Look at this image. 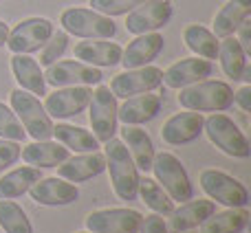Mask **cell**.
<instances>
[{
  "label": "cell",
  "mask_w": 251,
  "mask_h": 233,
  "mask_svg": "<svg viewBox=\"0 0 251 233\" xmlns=\"http://www.w3.org/2000/svg\"><path fill=\"white\" fill-rule=\"evenodd\" d=\"M106 169L110 174V185L119 200L137 198V187H139V169L134 165L132 156H130L128 147L119 139H110L106 141Z\"/></svg>",
  "instance_id": "6da1fadb"
},
{
  "label": "cell",
  "mask_w": 251,
  "mask_h": 233,
  "mask_svg": "<svg viewBox=\"0 0 251 233\" xmlns=\"http://www.w3.org/2000/svg\"><path fill=\"white\" fill-rule=\"evenodd\" d=\"M178 104L194 113H225L234 106V88L227 82L203 79L192 86L181 88Z\"/></svg>",
  "instance_id": "7a4b0ae2"
},
{
  "label": "cell",
  "mask_w": 251,
  "mask_h": 233,
  "mask_svg": "<svg viewBox=\"0 0 251 233\" xmlns=\"http://www.w3.org/2000/svg\"><path fill=\"white\" fill-rule=\"evenodd\" d=\"M60 24L69 35L84 40H113L117 35V24L113 22V18L101 16L86 7L64 9L60 16Z\"/></svg>",
  "instance_id": "3957f363"
},
{
  "label": "cell",
  "mask_w": 251,
  "mask_h": 233,
  "mask_svg": "<svg viewBox=\"0 0 251 233\" xmlns=\"http://www.w3.org/2000/svg\"><path fill=\"white\" fill-rule=\"evenodd\" d=\"M11 110L20 119L22 128L31 139H35V141L53 139V121L35 95L22 91V88L11 91Z\"/></svg>",
  "instance_id": "277c9868"
},
{
  "label": "cell",
  "mask_w": 251,
  "mask_h": 233,
  "mask_svg": "<svg viewBox=\"0 0 251 233\" xmlns=\"http://www.w3.org/2000/svg\"><path fill=\"white\" fill-rule=\"evenodd\" d=\"M203 132L207 134V139L227 156L234 159H249L251 145L247 141L240 128L234 123V119H229L223 113H212L207 119L203 121Z\"/></svg>",
  "instance_id": "5b68a950"
},
{
  "label": "cell",
  "mask_w": 251,
  "mask_h": 233,
  "mask_svg": "<svg viewBox=\"0 0 251 233\" xmlns=\"http://www.w3.org/2000/svg\"><path fill=\"white\" fill-rule=\"evenodd\" d=\"M152 172L156 176V183L163 187L165 194L172 200L185 203V200L194 198V187H192L190 176H187L181 159L174 156L172 152H159V154H154Z\"/></svg>",
  "instance_id": "8992f818"
},
{
  "label": "cell",
  "mask_w": 251,
  "mask_h": 233,
  "mask_svg": "<svg viewBox=\"0 0 251 233\" xmlns=\"http://www.w3.org/2000/svg\"><path fill=\"white\" fill-rule=\"evenodd\" d=\"M201 187L209 196V200L223 205V207H247L249 205L247 187L221 169H203Z\"/></svg>",
  "instance_id": "52a82bcc"
},
{
  "label": "cell",
  "mask_w": 251,
  "mask_h": 233,
  "mask_svg": "<svg viewBox=\"0 0 251 233\" xmlns=\"http://www.w3.org/2000/svg\"><path fill=\"white\" fill-rule=\"evenodd\" d=\"M88 121H91L93 134L100 143H106L117 132V97L110 93L108 86H100L91 95L88 101Z\"/></svg>",
  "instance_id": "ba28073f"
},
{
  "label": "cell",
  "mask_w": 251,
  "mask_h": 233,
  "mask_svg": "<svg viewBox=\"0 0 251 233\" xmlns=\"http://www.w3.org/2000/svg\"><path fill=\"white\" fill-rule=\"evenodd\" d=\"M53 22L47 18H26V20L18 22L7 38V48L11 53H31L40 51L49 38L53 35Z\"/></svg>",
  "instance_id": "9c48e42d"
},
{
  "label": "cell",
  "mask_w": 251,
  "mask_h": 233,
  "mask_svg": "<svg viewBox=\"0 0 251 233\" xmlns=\"http://www.w3.org/2000/svg\"><path fill=\"white\" fill-rule=\"evenodd\" d=\"M174 13L172 0H146L126 13V29L132 35L154 33L163 29Z\"/></svg>",
  "instance_id": "30bf717a"
},
{
  "label": "cell",
  "mask_w": 251,
  "mask_h": 233,
  "mask_svg": "<svg viewBox=\"0 0 251 233\" xmlns=\"http://www.w3.org/2000/svg\"><path fill=\"white\" fill-rule=\"evenodd\" d=\"M143 216L128 207L97 209L86 216V229L91 233H139Z\"/></svg>",
  "instance_id": "8fae6325"
},
{
  "label": "cell",
  "mask_w": 251,
  "mask_h": 233,
  "mask_svg": "<svg viewBox=\"0 0 251 233\" xmlns=\"http://www.w3.org/2000/svg\"><path fill=\"white\" fill-rule=\"evenodd\" d=\"M104 75L97 66L84 64V62H53L51 66H47L44 73V82L51 84L55 88L64 86H93V84H101Z\"/></svg>",
  "instance_id": "7c38bea8"
},
{
  "label": "cell",
  "mask_w": 251,
  "mask_h": 233,
  "mask_svg": "<svg viewBox=\"0 0 251 233\" xmlns=\"http://www.w3.org/2000/svg\"><path fill=\"white\" fill-rule=\"evenodd\" d=\"M161 84H163V70L148 64V66H141V69H128L124 73L115 75L108 88L115 97L128 99V97L154 91Z\"/></svg>",
  "instance_id": "4fadbf2b"
},
{
  "label": "cell",
  "mask_w": 251,
  "mask_h": 233,
  "mask_svg": "<svg viewBox=\"0 0 251 233\" xmlns=\"http://www.w3.org/2000/svg\"><path fill=\"white\" fill-rule=\"evenodd\" d=\"M91 95V86H64L55 88V93L47 95L42 106L51 119H71V116L84 113L88 108Z\"/></svg>",
  "instance_id": "5bb4252c"
},
{
  "label": "cell",
  "mask_w": 251,
  "mask_h": 233,
  "mask_svg": "<svg viewBox=\"0 0 251 233\" xmlns=\"http://www.w3.org/2000/svg\"><path fill=\"white\" fill-rule=\"evenodd\" d=\"M31 200L44 207H66V205L77 203L79 189L75 183H69L64 178H40L38 183H33L29 189Z\"/></svg>",
  "instance_id": "9a60e30c"
},
{
  "label": "cell",
  "mask_w": 251,
  "mask_h": 233,
  "mask_svg": "<svg viewBox=\"0 0 251 233\" xmlns=\"http://www.w3.org/2000/svg\"><path fill=\"white\" fill-rule=\"evenodd\" d=\"M203 115L187 110V113L172 115L161 128V139L168 145H185L203 134Z\"/></svg>",
  "instance_id": "2e32d148"
},
{
  "label": "cell",
  "mask_w": 251,
  "mask_h": 233,
  "mask_svg": "<svg viewBox=\"0 0 251 233\" xmlns=\"http://www.w3.org/2000/svg\"><path fill=\"white\" fill-rule=\"evenodd\" d=\"M214 73V64L203 57H185L181 62H174L172 66H168V70L163 73V82L168 88H185L192 86L196 82H203Z\"/></svg>",
  "instance_id": "e0dca14e"
},
{
  "label": "cell",
  "mask_w": 251,
  "mask_h": 233,
  "mask_svg": "<svg viewBox=\"0 0 251 233\" xmlns=\"http://www.w3.org/2000/svg\"><path fill=\"white\" fill-rule=\"evenodd\" d=\"M106 169V156L100 152H82L77 156H69L57 167V176L69 183H86L100 176Z\"/></svg>",
  "instance_id": "ac0fdd59"
},
{
  "label": "cell",
  "mask_w": 251,
  "mask_h": 233,
  "mask_svg": "<svg viewBox=\"0 0 251 233\" xmlns=\"http://www.w3.org/2000/svg\"><path fill=\"white\" fill-rule=\"evenodd\" d=\"M163 35L161 33H143L137 35L132 42L122 51V62L119 64L128 69H141V66H148L150 62H154L159 57V53L163 51Z\"/></svg>",
  "instance_id": "d6986e66"
},
{
  "label": "cell",
  "mask_w": 251,
  "mask_h": 233,
  "mask_svg": "<svg viewBox=\"0 0 251 233\" xmlns=\"http://www.w3.org/2000/svg\"><path fill=\"white\" fill-rule=\"evenodd\" d=\"M216 211V203L214 200H185L178 209L170 213V233H183L190 231L194 227H201L212 213Z\"/></svg>",
  "instance_id": "ffe728a7"
},
{
  "label": "cell",
  "mask_w": 251,
  "mask_h": 233,
  "mask_svg": "<svg viewBox=\"0 0 251 233\" xmlns=\"http://www.w3.org/2000/svg\"><path fill=\"white\" fill-rule=\"evenodd\" d=\"M161 113V97L159 95H134L122 104V108H117V121H122L124 125H141L152 121L156 115Z\"/></svg>",
  "instance_id": "44dd1931"
},
{
  "label": "cell",
  "mask_w": 251,
  "mask_h": 233,
  "mask_svg": "<svg viewBox=\"0 0 251 233\" xmlns=\"http://www.w3.org/2000/svg\"><path fill=\"white\" fill-rule=\"evenodd\" d=\"M11 73H13V77H16V82L20 84L22 91L31 93V95H35V97L47 95L44 73H42V69H40L38 60H33L31 55H25V53H13Z\"/></svg>",
  "instance_id": "7402d4cb"
},
{
  "label": "cell",
  "mask_w": 251,
  "mask_h": 233,
  "mask_svg": "<svg viewBox=\"0 0 251 233\" xmlns=\"http://www.w3.org/2000/svg\"><path fill=\"white\" fill-rule=\"evenodd\" d=\"M69 152L62 143L57 141H35L29 143L20 150V156L26 165L31 167H38V169H47V167H57L60 163H64L69 159Z\"/></svg>",
  "instance_id": "603a6c76"
},
{
  "label": "cell",
  "mask_w": 251,
  "mask_h": 233,
  "mask_svg": "<svg viewBox=\"0 0 251 233\" xmlns=\"http://www.w3.org/2000/svg\"><path fill=\"white\" fill-rule=\"evenodd\" d=\"M122 141H124V145L128 147L137 169L150 172L152 161H154V143H152L150 134H148L146 130H141L139 125H124Z\"/></svg>",
  "instance_id": "cb8c5ba5"
},
{
  "label": "cell",
  "mask_w": 251,
  "mask_h": 233,
  "mask_svg": "<svg viewBox=\"0 0 251 233\" xmlns=\"http://www.w3.org/2000/svg\"><path fill=\"white\" fill-rule=\"evenodd\" d=\"M122 51L117 42H108V40H88V42H79L75 47V57L84 64L91 66H117L122 62Z\"/></svg>",
  "instance_id": "d4e9b609"
},
{
  "label": "cell",
  "mask_w": 251,
  "mask_h": 233,
  "mask_svg": "<svg viewBox=\"0 0 251 233\" xmlns=\"http://www.w3.org/2000/svg\"><path fill=\"white\" fill-rule=\"evenodd\" d=\"M251 16V0H227L221 11L214 18V31L216 38H229L238 31V26Z\"/></svg>",
  "instance_id": "484cf974"
},
{
  "label": "cell",
  "mask_w": 251,
  "mask_h": 233,
  "mask_svg": "<svg viewBox=\"0 0 251 233\" xmlns=\"http://www.w3.org/2000/svg\"><path fill=\"white\" fill-rule=\"evenodd\" d=\"M247 207H227L225 211H214L201 225V233H243L249 225Z\"/></svg>",
  "instance_id": "4316f807"
},
{
  "label": "cell",
  "mask_w": 251,
  "mask_h": 233,
  "mask_svg": "<svg viewBox=\"0 0 251 233\" xmlns=\"http://www.w3.org/2000/svg\"><path fill=\"white\" fill-rule=\"evenodd\" d=\"M53 139H55L57 143H62L66 150H73V152H77V154L100 150V141L95 139V134L79 128V125H71V123L53 125Z\"/></svg>",
  "instance_id": "83f0119b"
},
{
  "label": "cell",
  "mask_w": 251,
  "mask_h": 233,
  "mask_svg": "<svg viewBox=\"0 0 251 233\" xmlns=\"http://www.w3.org/2000/svg\"><path fill=\"white\" fill-rule=\"evenodd\" d=\"M42 178L38 167H18L7 172L0 178V200H13L18 196H25L31 189L33 183H38Z\"/></svg>",
  "instance_id": "f1b7e54d"
},
{
  "label": "cell",
  "mask_w": 251,
  "mask_h": 233,
  "mask_svg": "<svg viewBox=\"0 0 251 233\" xmlns=\"http://www.w3.org/2000/svg\"><path fill=\"white\" fill-rule=\"evenodd\" d=\"M183 42H185V47L192 53H196L203 60L212 62L218 57V44H221V40L209 29H205L201 24H187L185 31H183Z\"/></svg>",
  "instance_id": "f546056e"
},
{
  "label": "cell",
  "mask_w": 251,
  "mask_h": 233,
  "mask_svg": "<svg viewBox=\"0 0 251 233\" xmlns=\"http://www.w3.org/2000/svg\"><path fill=\"white\" fill-rule=\"evenodd\" d=\"M218 60H221V69L234 82H240V75H243L245 66H247V53L243 51L240 42L229 35V38H223V42L218 44Z\"/></svg>",
  "instance_id": "4dcf8cb0"
},
{
  "label": "cell",
  "mask_w": 251,
  "mask_h": 233,
  "mask_svg": "<svg viewBox=\"0 0 251 233\" xmlns=\"http://www.w3.org/2000/svg\"><path fill=\"white\" fill-rule=\"evenodd\" d=\"M137 196H141V200L159 216H170L174 211V200L165 194V189L150 176H139V187Z\"/></svg>",
  "instance_id": "1f68e13d"
},
{
  "label": "cell",
  "mask_w": 251,
  "mask_h": 233,
  "mask_svg": "<svg viewBox=\"0 0 251 233\" xmlns=\"http://www.w3.org/2000/svg\"><path fill=\"white\" fill-rule=\"evenodd\" d=\"M0 227L4 233H33L25 209L13 200H0Z\"/></svg>",
  "instance_id": "d6a6232c"
},
{
  "label": "cell",
  "mask_w": 251,
  "mask_h": 233,
  "mask_svg": "<svg viewBox=\"0 0 251 233\" xmlns=\"http://www.w3.org/2000/svg\"><path fill=\"white\" fill-rule=\"evenodd\" d=\"M0 139H7V141H25L26 139V132L22 128L20 119L16 116L9 106H4L0 101Z\"/></svg>",
  "instance_id": "836d02e7"
},
{
  "label": "cell",
  "mask_w": 251,
  "mask_h": 233,
  "mask_svg": "<svg viewBox=\"0 0 251 233\" xmlns=\"http://www.w3.org/2000/svg\"><path fill=\"white\" fill-rule=\"evenodd\" d=\"M69 48V33L66 31H53V35L44 42L42 47V53H40V66H51L53 62H57L62 55H64V51Z\"/></svg>",
  "instance_id": "e575fe53"
},
{
  "label": "cell",
  "mask_w": 251,
  "mask_h": 233,
  "mask_svg": "<svg viewBox=\"0 0 251 233\" xmlns=\"http://www.w3.org/2000/svg\"><path fill=\"white\" fill-rule=\"evenodd\" d=\"M88 2H91L93 11L115 18V16H126L128 11H132L134 7H139L146 0H88Z\"/></svg>",
  "instance_id": "d590c367"
},
{
  "label": "cell",
  "mask_w": 251,
  "mask_h": 233,
  "mask_svg": "<svg viewBox=\"0 0 251 233\" xmlns=\"http://www.w3.org/2000/svg\"><path fill=\"white\" fill-rule=\"evenodd\" d=\"M20 143L18 141H7V139H0V172L7 169L9 165H13L20 159Z\"/></svg>",
  "instance_id": "8d00e7d4"
},
{
  "label": "cell",
  "mask_w": 251,
  "mask_h": 233,
  "mask_svg": "<svg viewBox=\"0 0 251 233\" xmlns=\"http://www.w3.org/2000/svg\"><path fill=\"white\" fill-rule=\"evenodd\" d=\"M139 233H170V231H168V225H165L163 216H159V213H152V216L143 218Z\"/></svg>",
  "instance_id": "74e56055"
},
{
  "label": "cell",
  "mask_w": 251,
  "mask_h": 233,
  "mask_svg": "<svg viewBox=\"0 0 251 233\" xmlns=\"http://www.w3.org/2000/svg\"><path fill=\"white\" fill-rule=\"evenodd\" d=\"M234 104H238L243 108V113L251 110V84H245L240 91L234 93Z\"/></svg>",
  "instance_id": "f35d334b"
},
{
  "label": "cell",
  "mask_w": 251,
  "mask_h": 233,
  "mask_svg": "<svg viewBox=\"0 0 251 233\" xmlns=\"http://www.w3.org/2000/svg\"><path fill=\"white\" fill-rule=\"evenodd\" d=\"M238 31H240V35H238V38H236V40H238V42H240V47H243V51L249 55V53H251V22H249V18L243 22V24L238 26Z\"/></svg>",
  "instance_id": "ab89813d"
},
{
  "label": "cell",
  "mask_w": 251,
  "mask_h": 233,
  "mask_svg": "<svg viewBox=\"0 0 251 233\" xmlns=\"http://www.w3.org/2000/svg\"><path fill=\"white\" fill-rule=\"evenodd\" d=\"M7 38H9V26L4 24L2 20H0V48L7 44Z\"/></svg>",
  "instance_id": "60d3db41"
},
{
  "label": "cell",
  "mask_w": 251,
  "mask_h": 233,
  "mask_svg": "<svg viewBox=\"0 0 251 233\" xmlns=\"http://www.w3.org/2000/svg\"><path fill=\"white\" fill-rule=\"evenodd\" d=\"M77 233H91V231H77Z\"/></svg>",
  "instance_id": "b9f144b4"
},
{
  "label": "cell",
  "mask_w": 251,
  "mask_h": 233,
  "mask_svg": "<svg viewBox=\"0 0 251 233\" xmlns=\"http://www.w3.org/2000/svg\"><path fill=\"white\" fill-rule=\"evenodd\" d=\"M183 233H192V231H183Z\"/></svg>",
  "instance_id": "7bdbcfd3"
}]
</instances>
